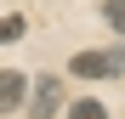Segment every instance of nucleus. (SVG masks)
<instances>
[{
    "mask_svg": "<svg viewBox=\"0 0 125 119\" xmlns=\"http://www.w3.org/2000/svg\"><path fill=\"white\" fill-rule=\"evenodd\" d=\"M68 68H74L80 79H114L125 63H119L114 51H74V63H68Z\"/></svg>",
    "mask_w": 125,
    "mask_h": 119,
    "instance_id": "nucleus-1",
    "label": "nucleus"
},
{
    "mask_svg": "<svg viewBox=\"0 0 125 119\" xmlns=\"http://www.w3.org/2000/svg\"><path fill=\"white\" fill-rule=\"evenodd\" d=\"M57 108H62V79H57V74L34 79V91H29V113H34V119H51Z\"/></svg>",
    "mask_w": 125,
    "mask_h": 119,
    "instance_id": "nucleus-2",
    "label": "nucleus"
},
{
    "mask_svg": "<svg viewBox=\"0 0 125 119\" xmlns=\"http://www.w3.org/2000/svg\"><path fill=\"white\" fill-rule=\"evenodd\" d=\"M23 102H29V79L17 68H0V113H17Z\"/></svg>",
    "mask_w": 125,
    "mask_h": 119,
    "instance_id": "nucleus-3",
    "label": "nucleus"
},
{
    "mask_svg": "<svg viewBox=\"0 0 125 119\" xmlns=\"http://www.w3.org/2000/svg\"><path fill=\"white\" fill-rule=\"evenodd\" d=\"M68 119H108V108H102V102H91V96H80V102L68 108Z\"/></svg>",
    "mask_w": 125,
    "mask_h": 119,
    "instance_id": "nucleus-4",
    "label": "nucleus"
},
{
    "mask_svg": "<svg viewBox=\"0 0 125 119\" xmlns=\"http://www.w3.org/2000/svg\"><path fill=\"white\" fill-rule=\"evenodd\" d=\"M23 28H29L23 17H0V46H11V40H23Z\"/></svg>",
    "mask_w": 125,
    "mask_h": 119,
    "instance_id": "nucleus-5",
    "label": "nucleus"
},
{
    "mask_svg": "<svg viewBox=\"0 0 125 119\" xmlns=\"http://www.w3.org/2000/svg\"><path fill=\"white\" fill-rule=\"evenodd\" d=\"M102 17H108V28L125 34V0H102Z\"/></svg>",
    "mask_w": 125,
    "mask_h": 119,
    "instance_id": "nucleus-6",
    "label": "nucleus"
},
{
    "mask_svg": "<svg viewBox=\"0 0 125 119\" xmlns=\"http://www.w3.org/2000/svg\"><path fill=\"white\" fill-rule=\"evenodd\" d=\"M119 63H125V51H119Z\"/></svg>",
    "mask_w": 125,
    "mask_h": 119,
    "instance_id": "nucleus-7",
    "label": "nucleus"
}]
</instances>
